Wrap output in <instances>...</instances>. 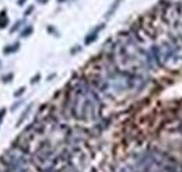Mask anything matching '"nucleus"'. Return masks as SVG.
Instances as JSON below:
<instances>
[{
  "label": "nucleus",
  "instance_id": "nucleus-10",
  "mask_svg": "<svg viewBox=\"0 0 182 172\" xmlns=\"http://www.w3.org/2000/svg\"><path fill=\"white\" fill-rule=\"evenodd\" d=\"M48 31H50V32H53L56 37H59V34H58V31L55 30V28H52V27H48Z\"/></svg>",
  "mask_w": 182,
  "mask_h": 172
},
{
  "label": "nucleus",
  "instance_id": "nucleus-16",
  "mask_svg": "<svg viewBox=\"0 0 182 172\" xmlns=\"http://www.w3.org/2000/svg\"><path fill=\"white\" fill-rule=\"evenodd\" d=\"M59 3H65V2H67V0H58Z\"/></svg>",
  "mask_w": 182,
  "mask_h": 172
},
{
  "label": "nucleus",
  "instance_id": "nucleus-4",
  "mask_svg": "<svg viewBox=\"0 0 182 172\" xmlns=\"http://www.w3.org/2000/svg\"><path fill=\"white\" fill-rule=\"evenodd\" d=\"M31 108H32V105H28V108H27V109L24 111V112H23V115H21V118H20V119H18V122H17V126L23 125V122L27 119V116H28V113H30Z\"/></svg>",
  "mask_w": 182,
  "mask_h": 172
},
{
  "label": "nucleus",
  "instance_id": "nucleus-1",
  "mask_svg": "<svg viewBox=\"0 0 182 172\" xmlns=\"http://www.w3.org/2000/svg\"><path fill=\"white\" fill-rule=\"evenodd\" d=\"M104 24H101V25H98V27H95V28H94L93 31H91V32L88 34V35H87L86 37V39H84V43H86V45H90V43H93L94 41L97 39V38H98V34H99V31L102 30L104 28Z\"/></svg>",
  "mask_w": 182,
  "mask_h": 172
},
{
  "label": "nucleus",
  "instance_id": "nucleus-15",
  "mask_svg": "<svg viewBox=\"0 0 182 172\" xmlns=\"http://www.w3.org/2000/svg\"><path fill=\"white\" fill-rule=\"evenodd\" d=\"M36 2H38V3H43V4H45L48 0H36Z\"/></svg>",
  "mask_w": 182,
  "mask_h": 172
},
{
  "label": "nucleus",
  "instance_id": "nucleus-8",
  "mask_svg": "<svg viewBox=\"0 0 182 172\" xmlns=\"http://www.w3.org/2000/svg\"><path fill=\"white\" fill-rule=\"evenodd\" d=\"M24 91H25V87H21V88H18V90L16 91V93H14V97H20V95H23Z\"/></svg>",
  "mask_w": 182,
  "mask_h": 172
},
{
  "label": "nucleus",
  "instance_id": "nucleus-13",
  "mask_svg": "<svg viewBox=\"0 0 182 172\" xmlns=\"http://www.w3.org/2000/svg\"><path fill=\"white\" fill-rule=\"evenodd\" d=\"M34 10V7L32 6H31V7H28V10H25V16H30V14H31V11H32Z\"/></svg>",
  "mask_w": 182,
  "mask_h": 172
},
{
  "label": "nucleus",
  "instance_id": "nucleus-12",
  "mask_svg": "<svg viewBox=\"0 0 182 172\" xmlns=\"http://www.w3.org/2000/svg\"><path fill=\"white\" fill-rule=\"evenodd\" d=\"M20 105H21V101H20V102H17V104H14V105L11 106V111H16V109H17V108H18V106H20Z\"/></svg>",
  "mask_w": 182,
  "mask_h": 172
},
{
  "label": "nucleus",
  "instance_id": "nucleus-2",
  "mask_svg": "<svg viewBox=\"0 0 182 172\" xmlns=\"http://www.w3.org/2000/svg\"><path fill=\"white\" fill-rule=\"evenodd\" d=\"M18 49H20V43L16 42V43H13V45H9V46L4 48V49H3V53H6V55H10V53L17 52Z\"/></svg>",
  "mask_w": 182,
  "mask_h": 172
},
{
  "label": "nucleus",
  "instance_id": "nucleus-7",
  "mask_svg": "<svg viewBox=\"0 0 182 172\" xmlns=\"http://www.w3.org/2000/svg\"><path fill=\"white\" fill-rule=\"evenodd\" d=\"M21 24H23V21H17V23H16V25H14V27H11V30H10V31H11V32H16V31L21 27Z\"/></svg>",
  "mask_w": 182,
  "mask_h": 172
},
{
  "label": "nucleus",
  "instance_id": "nucleus-3",
  "mask_svg": "<svg viewBox=\"0 0 182 172\" xmlns=\"http://www.w3.org/2000/svg\"><path fill=\"white\" fill-rule=\"evenodd\" d=\"M7 23H9V18H7L6 10H3L2 13H0V28H4V27H7Z\"/></svg>",
  "mask_w": 182,
  "mask_h": 172
},
{
  "label": "nucleus",
  "instance_id": "nucleus-5",
  "mask_svg": "<svg viewBox=\"0 0 182 172\" xmlns=\"http://www.w3.org/2000/svg\"><path fill=\"white\" fill-rule=\"evenodd\" d=\"M32 31H34V28H32V27H31V25H28V27H27V28H25V30H24L23 32H21V37H23V38L30 37L31 34H32Z\"/></svg>",
  "mask_w": 182,
  "mask_h": 172
},
{
  "label": "nucleus",
  "instance_id": "nucleus-9",
  "mask_svg": "<svg viewBox=\"0 0 182 172\" xmlns=\"http://www.w3.org/2000/svg\"><path fill=\"white\" fill-rule=\"evenodd\" d=\"M4 115H6V109H0V123H2V120H3Z\"/></svg>",
  "mask_w": 182,
  "mask_h": 172
},
{
  "label": "nucleus",
  "instance_id": "nucleus-11",
  "mask_svg": "<svg viewBox=\"0 0 182 172\" xmlns=\"http://www.w3.org/2000/svg\"><path fill=\"white\" fill-rule=\"evenodd\" d=\"M39 79H41V76H39V74H36V76L32 79V81H31V83H32V84H35L36 81H39Z\"/></svg>",
  "mask_w": 182,
  "mask_h": 172
},
{
  "label": "nucleus",
  "instance_id": "nucleus-6",
  "mask_svg": "<svg viewBox=\"0 0 182 172\" xmlns=\"http://www.w3.org/2000/svg\"><path fill=\"white\" fill-rule=\"evenodd\" d=\"M119 3H121L119 0H115V3L112 4V7H111V9L108 10V14H106V17H111V16H112V14H113V11H115V9H116L118 6H119Z\"/></svg>",
  "mask_w": 182,
  "mask_h": 172
},
{
  "label": "nucleus",
  "instance_id": "nucleus-14",
  "mask_svg": "<svg viewBox=\"0 0 182 172\" xmlns=\"http://www.w3.org/2000/svg\"><path fill=\"white\" fill-rule=\"evenodd\" d=\"M24 3H25V0H18V4H20V6H23Z\"/></svg>",
  "mask_w": 182,
  "mask_h": 172
}]
</instances>
